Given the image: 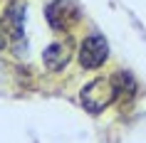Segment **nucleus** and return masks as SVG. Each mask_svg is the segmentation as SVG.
Segmentation results:
<instances>
[{
    "label": "nucleus",
    "mask_w": 146,
    "mask_h": 143,
    "mask_svg": "<svg viewBox=\"0 0 146 143\" xmlns=\"http://www.w3.org/2000/svg\"><path fill=\"white\" fill-rule=\"evenodd\" d=\"M116 96H119V91H116L114 82L107 79V76H99V79L89 82L84 89H82V106H84L89 113H99V111H104L109 104H114Z\"/></svg>",
    "instance_id": "f257e3e1"
},
{
    "label": "nucleus",
    "mask_w": 146,
    "mask_h": 143,
    "mask_svg": "<svg viewBox=\"0 0 146 143\" xmlns=\"http://www.w3.org/2000/svg\"><path fill=\"white\" fill-rule=\"evenodd\" d=\"M45 15H47V22L52 25V30L64 32L79 20V10L74 8V3H69V0H54V3L47 5Z\"/></svg>",
    "instance_id": "f03ea898"
},
{
    "label": "nucleus",
    "mask_w": 146,
    "mask_h": 143,
    "mask_svg": "<svg viewBox=\"0 0 146 143\" xmlns=\"http://www.w3.org/2000/svg\"><path fill=\"white\" fill-rule=\"evenodd\" d=\"M109 57V45L102 35H89L79 47V62L84 69H97L102 67Z\"/></svg>",
    "instance_id": "7ed1b4c3"
},
{
    "label": "nucleus",
    "mask_w": 146,
    "mask_h": 143,
    "mask_svg": "<svg viewBox=\"0 0 146 143\" xmlns=\"http://www.w3.org/2000/svg\"><path fill=\"white\" fill-rule=\"evenodd\" d=\"M42 59H45V67L50 72H62V69L67 67V62H69V45H64V42L50 45L42 52Z\"/></svg>",
    "instance_id": "20e7f679"
},
{
    "label": "nucleus",
    "mask_w": 146,
    "mask_h": 143,
    "mask_svg": "<svg viewBox=\"0 0 146 143\" xmlns=\"http://www.w3.org/2000/svg\"><path fill=\"white\" fill-rule=\"evenodd\" d=\"M25 5H13V8L5 13V22L13 25V37L20 40L23 37V20H25Z\"/></svg>",
    "instance_id": "39448f33"
},
{
    "label": "nucleus",
    "mask_w": 146,
    "mask_h": 143,
    "mask_svg": "<svg viewBox=\"0 0 146 143\" xmlns=\"http://www.w3.org/2000/svg\"><path fill=\"white\" fill-rule=\"evenodd\" d=\"M111 82H114L116 91H119V96H121V94H134V89H136V84H134L131 74H126V72H114Z\"/></svg>",
    "instance_id": "423d86ee"
},
{
    "label": "nucleus",
    "mask_w": 146,
    "mask_h": 143,
    "mask_svg": "<svg viewBox=\"0 0 146 143\" xmlns=\"http://www.w3.org/2000/svg\"><path fill=\"white\" fill-rule=\"evenodd\" d=\"M0 47H5V40H3V37H0Z\"/></svg>",
    "instance_id": "0eeeda50"
}]
</instances>
